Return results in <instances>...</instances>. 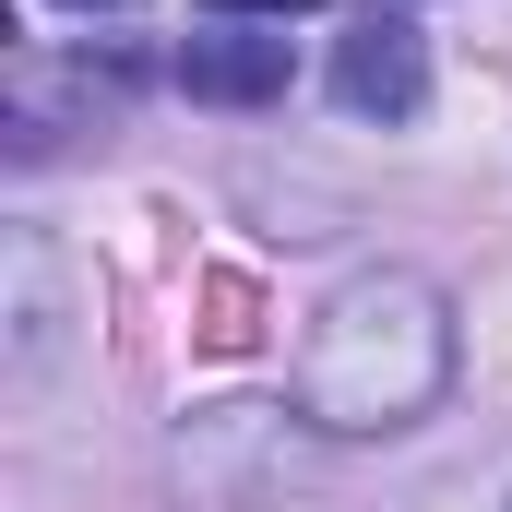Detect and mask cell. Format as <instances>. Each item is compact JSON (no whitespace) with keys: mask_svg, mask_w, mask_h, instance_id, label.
<instances>
[{"mask_svg":"<svg viewBox=\"0 0 512 512\" xmlns=\"http://www.w3.org/2000/svg\"><path fill=\"white\" fill-rule=\"evenodd\" d=\"M453 382V310L417 274H358L298 358V417L310 429H405Z\"/></svg>","mask_w":512,"mask_h":512,"instance_id":"1","label":"cell"},{"mask_svg":"<svg viewBox=\"0 0 512 512\" xmlns=\"http://www.w3.org/2000/svg\"><path fill=\"white\" fill-rule=\"evenodd\" d=\"M179 477H191V501H227V512L262 501L286 477V405H215V417H191Z\"/></svg>","mask_w":512,"mask_h":512,"instance_id":"2","label":"cell"},{"mask_svg":"<svg viewBox=\"0 0 512 512\" xmlns=\"http://www.w3.org/2000/svg\"><path fill=\"white\" fill-rule=\"evenodd\" d=\"M334 108L346 120H417L429 108V48L405 12H358L346 48H334Z\"/></svg>","mask_w":512,"mask_h":512,"instance_id":"3","label":"cell"},{"mask_svg":"<svg viewBox=\"0 0 512 512\" xmlns=\"http://www.w3.org/2000/svg\"><path fill=\"white\" fill-rule=\"evenodd\" d=\"M179 84L203 108H274L298 84V60H286V36H191L179 48Z\"/></svg>","mask_w":512,"mask_h":512,"instance_id":"4","label":"cell"},{"mask_svg":"<svg viewBox=\"0 0 512 512\" xmlns=\"http://www.w3.org/2000/svg\"><path fill=\"white\" fill-rule=\"evenodd\" d=\"M203 12H215V24H251V12H274V24H286V12H322V0H203Z\"/></svg>","mask_w":512,"mask_h":512,"instance_id":"5","label":"cell"},{"mask_svg":"<svg viewBox=\"0 0 512 512\" xmlns=\"http://www.w3.org/2000/svg\"><path fill=\"white\" fill-rule=\"evenodd\" d=\"M60 12H131V0H60Z\"/></svg>","mask_w":512,"mask_h":512,"instance_id":"6","label":"cell"}]
</instances>
